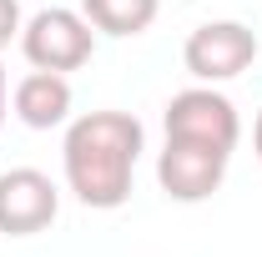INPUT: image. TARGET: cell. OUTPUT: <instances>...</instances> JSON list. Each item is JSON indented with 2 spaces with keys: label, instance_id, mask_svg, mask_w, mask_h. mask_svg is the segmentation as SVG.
<instances>
[{
  "label": "cell",
  "instance_id": "cell-6",
  "mask_svg": "<svg viewBox=\"0 0 262 257\" xmlns=\"http://www.w3.org/2000/svg\"><path fill=\"white\" fill-rule=\"evenodd\" d=\"M227 177V152L196 146V141H166L157 157V182L171 202H207Z\"/></svg>",
  "mask_w": 262,
  "mask_h": 257
},
{
  "label": "cell",
  "instance_id": "cell-3",
  "mask_svg": "<svg viewBox=\"0 0 262 257\" xmlns=\"http://www.w3.org/2000/svg\"><path fill=\"white\" fill-rule=\"evenodd\" d=\"M237 136H242V116L217 86H192L166 101V141H196L232 157Z\"/></svg>",
  "mask_w": 262,
  "mask_h": 257
},
{
  "label": "cell",
  "instance_id": "cell-8",
  "mask_svg": "<svg viewBox=\"0 0 262 257\" xmlns=\"http://www.w3.org/2000/svg\"><path fill=\"white\" fill-rule=\"evenodd\" d=\"M157 10H162V0H81V15L101 35H121V40L151 31Z\"/></svg>",
  "mask_w": 262,
  "mask_h": 257
},
{
  "label": "cell",
  "instance_id": "cell-1",
  "mask_svg": "<svg viewBox=\"0 0 262 257\" xmlns=\"http://www.w3.org/2000/svg\"><path fill=\"white\" fill-rule=\"evenodd\" d=\"M146 146V131L126 111H86L66 126V187L91 212H116L131 197L136 157Z\"/></svg>",
  "mask_w": 262,
  "mask_h": 257
},
{
  "label": "cell",
  "instance_id": "cell-5",
  "mask_svg": "<svg viewBox=\"0 0 262 257\" xmlns=\"http://www.w3.org/2000/svg\"><path fill=\"white\" fill-rule=\"evenodd\" d=\"M61 192L46 172L35 166H10L0 172V232L5 237H35L56 222Z\"/></svg>",
  "mask_w": 262,
  "mask_h": 257
},
{
  "label": "cell",
  "instance_id": "cell-7",
  "mask_svg": "<svg viewBox=\"0 0 262 257\" xmlns=\"http://www.w3.org/2000/svg\"><path fill=\"white\" fill-rule=\"evenodd\" d=\"M15 121L31 131H51L61 126L66 116H71V81H66L61 71H31V76H20V86H15Z\"/></svg>",
  "mask_w": 262,
  "mask_h": 257
},
{
  "label": "cell",
  "instance_id": "cell-11",
  "mask_svg": "<svg viewBox=\"0 0 262 257\" xmlns=\"http://www.w3.org/2000/svg\"><path fill=\"white\" fill-rule=\"evenodd\" d=\"M252 152H257V161H262V111H257V126H252Z\"/></svg>",
  "mask_w": 262,
  "mask_h": 257
},
{
  "label": "cell",
  "instance_id": "cell-9",
  "mask_svg": "<svg viewBox=\"0 0 262 257\" xmlns=\"http://www.w3.org/2000/svg\"><path fill=\"white\" fill-rule=\"evenodd\" d=\"M20 26H26L20 20V0H0V51L20 35Z\"/></svg>",
  "mask_w": 262,
  "mask_h": 257
},
{
  "label": "cell",
  "instance_id": "cell-10",
  "mask_svg": "<svg viewBox=\"0 0 262 257\" xmlns=\"http://www.w3.org/2000/svg\"><path fill=\"white\" fill-rule=\"evenodd\" d=\"M5 106H10V86H5V66H0V126H5Z\"/></svg>",
  "mask_w": 262,
  "mask_h": 257
},
{
  "label": "cell",
  "instance_id": "cell-2",
  "mask_svg": "<svg viewBox=\"0 0 262 257\" xmlns=\"http://www.w3.org/2000/svg\"><path fill=\"white\" fill-rule=\"evenodd\" d=\"M20 51L35 71H81V66L96 56V26L81 15V10H35L31 20L20 26Z\"/></svg>",
  "mask_w": 262,
  "mask_h": 257
},
{
  "label": "cell",
  "instance_id": "cell-4",
  "mask_svg": "<svg viewBox=\"0 0 262 257\" xmlns=\"http://www.w3.org/2000/svg\"><path fill=\"white\" fill-rule=\"evenodd\" d=\"M182 61L202 86H222L232 76H242L247 66L257 61V35L247 31L242 20H207L187 35Z\"/></svg>",
  "mask_w": 262,
  "mask_h": 257
}]
</instances>
